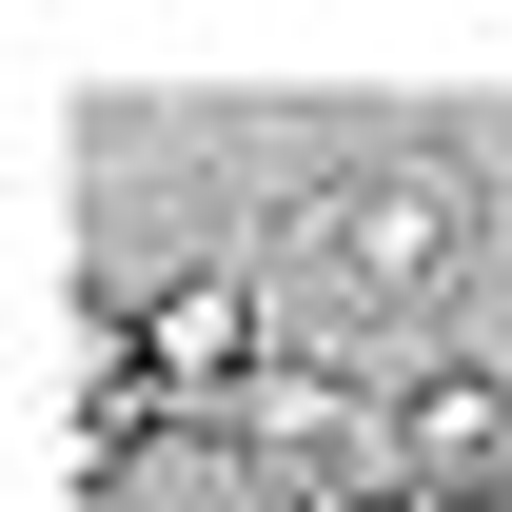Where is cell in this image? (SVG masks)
Instances as JSON below:
<instances>
[{"label":"cell","mask_w":512,"mask_h":512,"mask_svg":"<svg viewBox=\"0 0 512 512\" xmlns=\"http://www.w3.org/2000/svg\"><path fill=\"white\" fill-rule=\"evenodd\" d=\"M237 434H276V453H335V434H355V394H316V375H256V394H237Z\"/></svg>","instance_id":"obj_4"},{"label":"cell","mask_w":512,"mask_h":512,"mask_svg":"<svg viewBox=\"0 0 512 512\" xmlns=\"http://www.w3.org/2000/svg\"><path fill=\"white\" fill-rule=\"evenodd\" d=\"M119 355L158 394H197V414H237V394H256V296H237V276H178V296L119 316Z\"/></svg>","instance_id":"obj_3"},{"label":"cell","mask_w":512,"mask_h":512,"mask_svg":"<svg viewBox=\"0 0 512 512\" xmlns=\"http://www.w3.org/2000/svg\"><path fill=\"white\" fill-rule=\"evenodd\" d=\"M335 512H434V493H335Z\"/></svg>","instance_id":"obj_5"},{"label":"cell","mask_w":512,"mask_h":512,"mask_svg":"<svg viewBox=\"0 0 512 512\" xmlns=\"http://www.w3.org/2000/svg\"><path fill=\"white\" fill-rule=\"evenodd\" d=\"M394 493H434V512H512V394L473 375V355H434V375L394 394Z\"/></svg>","instance_id":"obj_2"},{"label":"cell","mask_w":512,"mask_h":512,"mask_svg":"<svg viewBox=\"0 0 512 512\" xmlns=\"http://www.w3.org/2000/svg\"><path fill=\"white\" fill-rule=\"evenodd\" d=\"M453 237H473V197H453L434 158H375V178H335L316 217H296V256H316L335 296H414V276H453Z\"/></svg>","instance_id":"obj_1"}]
</instances>
